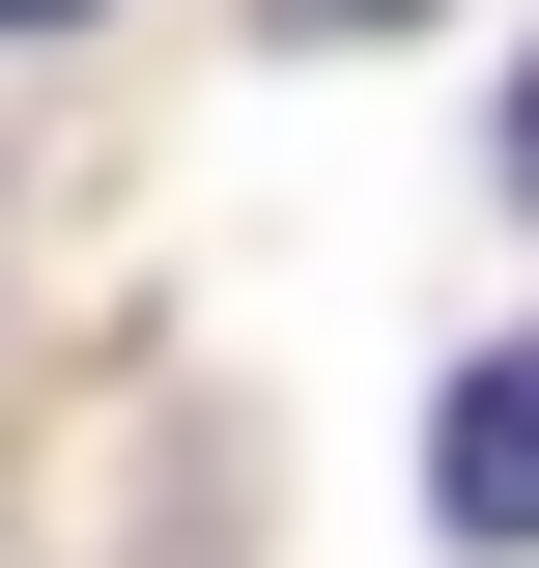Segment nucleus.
<instances>
[{
  "mask_svg": "<svg viewBox=\"0 0 539 568\" xmlns=\"http://www.w3.org/2000/svg\"><path fill=\"white\" fill-rule=\"evenodd\" d=\"M426 511H455V540H539V342H482V369H455V426H426Z\"/></svg>",
  "mask_w": 539,
  "mask_h": 568,
  "instance_id": "nucleus-1",
  "label": "nucleus"
},
{
  "mask_svg": "<svg viewBox=\"0 0 539 568\" xmlns=\"http://www.w3.org/2000/svg\"><path fill=\"white\" fill-rule=\"evenodd\" d=\"M284 29H426V0H284Z\"/></svg>",
  "mask_w": 539,
  "mask_h": 568,
  "instance_id": "nucleus-2",
  "label": "nucleus"
},
{
  "mask_svg": "<svg viewBox=\"0 0 539 568\" xmlns=\"http://www.w3.org/2000/svg\"><path fill=\"white\" fill-rule=\"evenodd\" d=\"M511 200H539V85H511Z\"/></svg>",
  "mask_w": 539,
  "mask_h": 568,
  "instance_id": "nucleus-3",
  "label": "nucleus"
},
{
  "mask_svg": "<svg viewBox=\"0 0 539 568\" xmlns=\"http://www.w3.org/2000/svg\"><path fill=\"white\" fill-rule=\"evenodd\" d=\"M0 29H85V0H0Z\"/></svg>",
  "mask_w": 539,
  "mask_h": 568,
  "instance_id": "nucleus-4",
  "label": "nucleus"
}]
</instances>
